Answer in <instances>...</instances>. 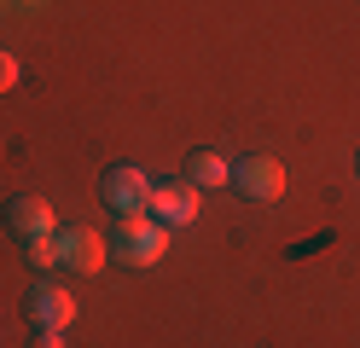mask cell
Returning a JSON list of instances; mask_svg holds the SVG:
<instances>
[{"instance_id":"52a82bcc","label":"cell","mask_w":360,"mask_h":348,"mask_svg":"<svg viewBox=\"0 0 360 348\" xmlns=\"http://www.w3.org/2000/svg\"><path fill=\"white\" fill-rule=\"evenodd\" d=\"M6 226L18 232V238H35V232H53V203L41 192H24L6 203Z\"/></svg>"},{"instance_id":"ba28073f","label":"cell","mask_w":360,"mask_h":348,"mask_svg":"<svg viewBox=\"0 0 360 348\" xmlns=\"http://www.w3.org/2000/svg\"><path fill=\"white\" fill-rule=\"evenodd\" d=\"M186 180L192 186H227L233 180V162L221 151H210V146H198V151H186Z\"/></svg>"},{"instance_id":"7a4b0ae2","label":"cell","mask_w":360,"mask_h":348,"mask_svg":"<svg viewBox=\"0 0 360 348\" xmlns=\"http://www.w3.org/2000/svg\"><path fill=\"white\" fill-rule=\"evenodd\" d=\"M99 198H105V209H117V215H140L146 198H151V180H146V169H134V162H110L99 174Z\"/></svg>"},{"instance_id":"6da1fadb","label":"cell","mask_w":360,"mask_h":348,"mask_svg":"<svg viewBox=\"0 0 360 348\" xmlns=\"http://www.w3.org/2000/svg\"><path fill=\"white\" fill-rule=\"evenodd\" d=\"M163 244H169V226H157L151 215H122L117 232H110V250H117L128 267L157 262V255H163Z\"/></svg>"},{"instance_id":"8992f818","label":"cell","mask_w":360,"mask_h":348,"mask_svg":"<svg viewBox=\"0 0 360 348\" xmlns=\"http://www.w3.org/2000/svg\"><path fill=\"white\" fill-rule=\"evenodd\" d=\"M53 244H58V267L99 273V262H105V238H99V232H87V226H64V232H53Z\"/></svg>"},{"instance_id":"277c9868","label":"cell","mask_w":360,"mask_h":348,"mask_svg":"<svg viewBox=\"0 0 360 348\" xmlns=\"http://www.w3.org/2000/svg\"><path fill=\"white\" fill-rule=\"evenodd\" d=\"M146 215H151L157 226H186V221H198V186H192V180L151 186V198H146Z\"/></svg>"},{"instance_id":"5b68a950","label":"cell","mask_w":360,"mask_h":348,"mask_svg":"<svg viewBox=\"0 0 360 348\" xmlns=\"http://www.w3.org/2000/svg\"><path fill=\"white\" fill-rule=\"evenodd\" d=\"M24 314H30V325H35V331H64V325L76 319V296L64 290V285H30Z\"/></svg>"},{"instance_id":"30bf717a","label":"cell","mask_w":360,"mask_h":348,"mask_svg":"<svg viewBox=\"0 0 360 348\" xmlns=\"http://www.w3.org/2000/svg\"><path fill=\"white\" fill-rule=\"evenodd\" d=\"M12 87H18V58L0 53V93H12Z\"/></svg>"},{"instance_id":"3957f363","label":"cell","mask_w":360,"mask_h":348,"mask_svg":"<svg viewBox=\"0 0 360 348\" xmlns=\"http://www.w3.org/2000/svg\"><path fill=\"white\" fill-rule=\"evenodd\" d=\"M227 186H233L238 198H250V203H274L285 192V169H279L274 157H238Z\"/></svg>"},{"instance_id":"9c48e42d","label":"cell","mask_w":360,"mask_h":348,"mask_svg":"<svg viewBox=\"0 0 360 348\" xmlns=\"http://www.w3.org/2000/svg\"><path fill=\"white\" fill-rule=\"evenodd\" d=\"M24 262H30V267H58V244H53V232H35V238H24Z\"/></svg>"},{"instance_id":"8fae6325","label":"cell","mask_w":360,"mask_h":348,"mask_svg":"<svg viewBox=\"0 0 360 348\" xmlns=\"http://www.w3.org/2000/svg\"><path fill=\"white\" fill-rule=\"evenodd\" d=\"M30 348H64V337H58V331H35V342H30Z\"/></svg>"}]
</instances>
